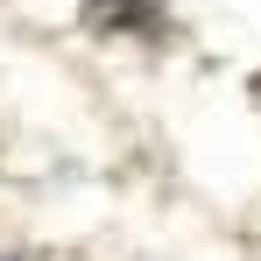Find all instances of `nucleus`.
Listing matches in <instances>:
<instances>
[{"label": "nucleus", "instance_id": "f257e3e1", "mask_svg": "<svg viewBox=\"0 0 261 261\" xmlns=\"http://www.w3.org/2000/svg\"><path fill=\"white\" fill-rule=\"evenodd\" d=\"M85 29H106V36H148L163 29V0H85Z\"/></svg>", "mask_w": 261, "mask_h": 261}]
</instances>
